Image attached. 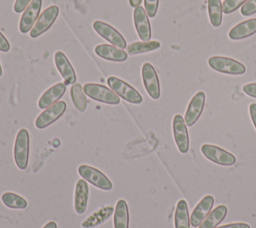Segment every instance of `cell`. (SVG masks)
I'll return each mask as SVG.
<instances>
[{"label":"cell","mask_w":256,"mask_h":228,"mask_svg":"<svg viewBox=\"0 0 256 228\" xmlns=\"http://www.w3.org/2000/svg\"><path fill=\"white\" fill-rule=\"evenodd\" d=\"M216 228H251L249 224L243 223V222H237V223H229L225 224L223 226H219Z\"/></svg>","instance_id":"e575fe53"},{"label":"cell","mask_w":256,"mask_h":228,"mask_svg":"<svg viewBox=\"0 0 256 228\" xmlns=\"http://www.w3.org/2000/svg\"><path fill=\"white\" fill-rule=\"evenodd\" d=\"M78 174L88 183L103 191H110L113 188L111 180L99 169L87 164L78 166Z\"/></svg>","instance_id":"277c9868"},{"label":"cell","mask_w":256,"mask_h":228,"mask_svg":"<svg viewBox=\"0 0 256 228\" xmlns=\"http://www.w3.org/2000/svg\"><path fill=\"white\" fill-rule=\"evenodd\" d=\"M66 92V85L65 83L58 82L51 87H49L39 98L38 100V107L40 109H46L49 106L58 102L64 93Z\"/></svg>","instance_id":"e0dca14e"},{"label":"cell","mask_w":256,"mask_h":228,"mask_svg":"<svg viewBox=\"0 0 256 228\" xmlns=\"http://www.w3.org/2000/svg\"><path fill=\"white\" fill-rule=\"evenodd\" d=\"M243 92L253 98H256V82H251V83H247L242 87Z\"/></svg>","instance_id":"1f68e13d"},{"label":"cell","mask_w":256,"mask_h":228,"mask_svg":"<svg viewBox=\"0 0 256 228\" xmlns=\"http://www.w3.org/2000/svg\"><path fill=\"white\" fill-rule=\"evenodd\" d=\"M214 205V198L212 195H205L193 209L190 216V224L192 227H198L211 212Z\"/></svg>","instance_id":"2e32d148"},{"label":"cell","mask_w":256,"mask_h":228,"mask_svg":"<svg viewBox=\"0 0 256 228\" xmlns=\"http://www.w3.org/2000/svg\"><path fill=\"white\" fill-rule=\"evenodd\" d=\"M42 6V0H32L26 9L23 11L19 21V31L26 34L31 31L36 20L40 15V10Z\"/></svg>","instance_id":"4fadbf2b"},{"label":"cell","mask_w":256,"mask_h":228,"mask_svg":"<svg viewBox=\"0 0 256 228\" xmlns=\"http://www.w3.org/2000/svg\"><path fill=\"white\" fill-rule=\"evenodd\" d=\"M129 209L128 204L124 199H119L116 202L113 213V227L114 228H129Z\"/></svg>","instance_id":"7402d4cb"},{"label":"cell","mask_w":256,"mask_h":228,"mask_svg":"<svg viewBox=\"0 0 256 228\" xmlns=\"http://www.w3.org/2000/svg\"><path fill=\"white\" fill-rule=\"evenodd\" d=\"M59 15V8L56 5H51L47 7L38 17L36 20L33 28L29 32L31 38H38L42 34H44L46 31H48L51 26L56 21L57 17Z\"/></svg>","instance_id":"52a82bcc"},{"label":"cell","mask_w":256,"mask_h":228,"mask_svg":"<svg viewBox=\"0 0 256 228\" xmlns=\"http://www.w3.org/2000/svg\"><path fill=\"white\" fill-rule=\"evenodd\" d=\"M159 6V0H144V9L148 17H155Z\"/></svg>","instance_id":"f546056e"},{"label":"cell","mask_w":256,"mask_h":228,"mask_svg":"<svg viewBox=\"0 0 256 228\" xmlns=\"http://www.w3.org/2000/svg\"><path fill=\"white\" fill-rule=\"evenodd\" d=\"M42 228H57V223L55 221H49L47 222Z\"/></svg>","instance_id":"8d00e7d4"},{"label":"cell","mask_w":256,"mask_h":228,"mask_svg":"<svg viewBox=\"0 0 256 228\" xmlns=\"http://www.w3.org/2000/svg\"><path fill=\"white\" fill-rule=\"evenodd\" d=\"M228 212L227 207L224 204L218 205L211 210L205 220L198 226V228H216L226 217Z\"/></svg>","instance_id":"603a6c76"},{"label":"cell","mask_w":256,"mask_h":228,"mask_svg":"<svg viewBox=\"0 0 256 228\" xmlns=\"http://www.w3.org/2000/svg\"><path fill=\"white\" fill-rule=\"evenodd\" d=\"M29 148H30V136L29 132L22 128L17 132L14 149H13V157L16 166L20 170H25L28 166L29 162Z\"/></svg>","instance_id":"6da1fadb"},{"label":"cell","mask_w":256,"mask_h":228,"mask_svg":"<svg viewBox=\"0 0 256 228\" xmlns=\"http://www.w3.org/2000/svg\"><path fill=\"white\" fill-rule=\"evenodd\" d=\"M243 16H249L256 13V0H247L240 8Z\"/></svg>","instance_id":"4dcf8cb0"},{"label":"cell","mask_w":256,"mask_h":228,"mask_svg":"<svg viewBox=\"0 0 256 228\" xmlns=\"http://www.w3.org/2000/svg\"><path fill=\"white\" fill-rule=\"evenodd\" d=\"M32 0H15V3H14V6H13V9L16 13H21L23 12L26 7L29 5V3L31 2Z\"/></svg>","instance_id":"d6a6232c"},{"label":"cell","mask_w":256,"mask_h":228,"mask_svg":"<svg viewBox=\"0 0 256 228\" xmlns=\"http://www.w3.org/2000/svg\"><path fill=\"white\" fill-rule=\"evenodd\" d=\"M92 27L100 37L107 40L112 45L119 47L121 49L127 47L126 40L124 39L122 34L108 23L101 20H95L92 24Z\"/></svg>","instance_id":"9c48e42d"},{"label":"cell","mask_w":256,"mask_h":228,"mask_svg":"<svg viewBox=\"0 0 256 228\" xmlns=\"http://www.w3.org/2000/svg\"><path fill=\"white\" fill-rule=\"evenodd\" d=\"M249 114L252 120V123L256 129V103H251L249 106Z\"/></svg>","instance_id":"d590c367"},{"label":"cell","mask_w":256,"mask_h":228,"mask_svg":"<svg viewBox=\"0 0 256 228\" xmlns=\"http://www.w3.org/2000/svg\"><path fill=\"white\" fill-rule=\"evenodd\" d=\"M1 201L6 207L11 209H26L28 207V202L24 197L10 191L2 193Z\"/></svg>","instance_id":"83f0119b"},{"label":"cell","mask_w":256,"mask_h":228,"mask_svg":"<svg viewBox=\"0 0 256 228\" xmlns=\"http://www.w3.org/2000/svg\"><path fill=\"white\" fill-rule=\"evenodd\" d=\"M9 50H10V43L8 42L7 38L0 31V51L8 52Z\"/></svg>","instance_id":"836d02e7"},{"label":"cell","mask_w":256,"mask_h":228,"mask_svg":"<svg viewBox=\"0 0 256 228\" xmlns=\"http://www.w3.org/2000/svg\"><path fill=\"white\" fill-rule=\"evenodd\" d=\"M141 2H142V0H129V5H130L131 7L136 8L137 6H140Z\"/></svg>","instance_id":"74e56055"},{"label":"cell","mask_w":256,"mask_h":228,"mask_svg":"<svg viewBox=\"0 0 256 228\" xmlns=\"http://www.w3.org/2000/svg\"><path fill=\"white\" fill-rule=\"evenodd\" d=\"M207 10L209 21L213 27H219L222 24L223 9L221 0H207Z\"/></svg>","instance_id":"484cf974"},{"label":"cell","mask_w":256,"mask_h":228,"mask_svg":"<svg viewBox=\"0 0 256 228\" xmlns=\"http://www.w3.org/2000/svg\"><path fill=\"white\" fill-rule=\"evenodd\" d=\"M67 105L65 101H58L55 104L49 106L48 108L44 109L35 120V126L37 129H44L55 121H57L66 111Z\"/></svg>","instance_id":"30bf717a"},{"label":"cell","mask_w":256,"mask_h":228,"mask_svg":"<svg viewBox=\"0 0 256 228\" xmlns=\"http://www.w3.org/2000/svg\"><path fill=\"white\" fill-rule=\"evenodd\" d=\"M190 217L186 200L180 199L176 204L174 213L175 228H190Z\"/></svg>","instance_id":"cb8c5ba5"},{"label":"cell","mask_w":256,"mask_h":228,"mask_svg":"<svg viewBox=\"0 0 256 228\" xmlns=\"http://www.w3.org/2000/svg\"><path fill=\"white\" fill-rule=\"evenodd\" d=\"M133 21H134L135 30L139 38L142 41H149L152 36V31H151L149 17L143 7L137 6L136 8H134Z\"/></svg>","instance_id":"5bb4252c"},{"label":"cell","mask_w":256,"mask_h":228,"mask_svg":"<svg viewBox=\"0 0 256 228\" xmlns=\"http://www.w3.org/2000/svg\"><path fill=\"white\" fill-rule=\"evenodd\" d=\"M107 84L112 91H114L119 97L131 104H140L143 101L142 95L130 84L124 80L116 77L109 76L107 78Z\"/></svg>","instance_id":"3957f363"},{"label":"cell","mask_w":256,"mask_h":228,"mask_svg":"<svg viewBox=\"0 0 256 228\" xmlns=\"http://www.w3.org/2000/svg\"><path fill=\"white\" fill-rule=\"evenodd\" d=\"M94 52L98 57L112 62H123L128 57L123 49L110 44H98L94 48Z\"/></svg>","instance_id":"ac0fdd59"},{"label":"cell","mask_w":256,"mask_h":228,"mask_svg":"<svg viewBox=\"0 0 256 228\" xmlns=\"http://www.w3.org/2000/svg\"><path fill=\"white\" fill-rule=\"evenodd\" d=\"M256 33V18H251L237 23L229 32L228 37L231 40L246 39Z\"/></svg>","instance_id":"ffe728a7"},{"label":"cell","mask_w":256,"mask_h":228,"mask_svg":"<svg viewBox=\"0 0 256 228\" xmlns=\"http://www.w3.org/2000/svg\"><path fill=\"white\" fill-rule=\"evenodd\" d=\"M200 150L206 159L217 165L232 166L236 163V157L219 146L206 143L201 146Z\"/></svg>","instance_id":"8992f818"},{"label":"cell","mask_w":256,"mask_h":228,"mask_svg":"<svg viewBox=\"0 0 256 228\" xmlns=\"http://www.w3.org/2000/svg\"><path fill=\"white\" fill-rule=\"evenodd\" d=\"M84 93L91 99L108 105H117L120 103L119 96L110 88L99 83H86L83 86Z\"/></svg>","instance_id":"5b68a950"},{"label":"cell","mask_w":256,"mask_h":228,"mask_svg":"<svg viewBox=\"0 0 256 228\" xmlns=\"http://www.w3.org/2000/svg\"><path fill=\"white\" fill-rule=\"evenodd\" d=\"M70 96L74 107L78 111L84 112L87 108V98L84 93L83 86L79 83H74L70 89Z\"/></svg>","instance_id":"4316f807"},{"label":"cell","mask_w":256,"mask_h":228,"mask_svg":"<svg viewBox=\"0 0 256 228\" xmlns=\"http://www.w3.org/2000/svg\"><path fill=\"white\" fill-rule=\"evenodd\" d=\"M114 213L113 206H104L89 215L81 224L82 228H95L103 224Z\"/></svg>","instance_id":"44dd1931"},{"label":"cell","mask_w":256,"mask_h":228,"mask_svg":"<svg viewBox=\"0 0 256 228\" xmlns=\"http://www.w3.org/2000/svg\"><path fill=\"white\" fill-rule=\"evenodd\" d=\"M205 100H206V96L205 93L203 91H198L190 100L186 112H185V116H184V120L187 126L192 127L200 118L203 110H204V106H205Z\"/></svg>","instance_id":"7c38bea8"},{"label":"cell","mask_w":256,"mask_h":228,"mask_svg":"<svg viewBox=\"0 0 256 228\" xmlns=\"http://www.w3.org/2000/svg\"><path fill=\"white\" fill-rule=\"evenodd\" d=\"M2 74H3V70H2V67H1V64H0V77L2 76Z\"/></svg>","instance_id":"f35d334b"},{"label":"cell","mask_w":256,"mask_h":228,"mask_svg":"<svg viewBox=\"0 0 256 228\" xmlns=\"http://www.w3.org/2000/svg\"><path fill=\"white\" fill-rule=\"evenodd\" d=\"M172 130L174 141L180 153L185 154L189 150V134L187 130V125L182 115L176 114L172 121Z\"/></svg>","instance_id":"8fae6325"},{"label":"cell","mask_w":256,"mask_h":228,"mask_svg":"<svg viewBox=\"0 0 256 228\" xmlns=\"http://www.w3.org/2000/svg\"><path fill=\"white\" fill-rule=\"evenodd\" d=\"M54 62L55 66L64 79L65 85H73L76 83V73L74 71V68L72 67L69 59L62 51H56L54 54Z\"/></svg>","instance_id":"9a60e30c"},{"label":"cell","mask_w":256,"mask_h":228,"mask_svg":"<svg viewBox=\"0 0 256 228\" xmlns=\"http://www.w3.org/2000/svg\"><path fill=\"white\" fill-rule=\"evenodd\" d=\"M161 47V43L156 40L149 41H137L127 45L126 50L128 55H138L142 53H147L155 51Z\"/></svg>","instance_id":"d4e9b609"},{"label":"cell","mask_w":256,"mask_h":228,"mask_svg":"<svg viewBox=\"0 0 256 228\" xmlns=\"http://www.w3.org/2000/svg\"><path fill=\"white\" fill-rule=\"evenodd\" d=\"M247 0H224L222 3V9L224 14H230L240 8Z\"/></svg>","instance_id":"f1b7e54d"},{"label":"cell","mask_w":256,"mask_h":228,"mask_svg":"<svg viewBox=\"0 0 256 228\" xmlns=\"http://www.w3.org/2000/svg\"><path fill=\"white\" fill-rule=\"evenodd\" d=\"M208 65L213 70L228 75H242L246 72V67L243 63L226 56H211L208 59Z\"/></svg>","instance_id":"7a4b0ae2"},{"label":"cell","mask_w":256,"mask_h":228,"mask_svg":"<svg viewBox=\"0 0 256 228\" xmlns=\"http://www.w3.org/2000/svg\"><path fill=\"white\" fill-rule=\"evenodd\" d=\"M141 75H142L143 85L148 95L154 100L159 99L161 95L160 82H159L158 74L155 68L153 67V65L149 62H145L141 68Z\"/></svg>","instance_id":"ba28073f"},{"label":"cell","mask_w":256,"mask_h":228,"mask_svg":"<svg viewBox=\"0 0 256 228\" xmlns=\"http://www.w3.org/2000/svg\"><path fill=\"white\" fill-rule=\"evenodd\" d=\"M89 186L83 178L79 179L75 184L74 190V210L77 214H83L88 205Z\"/></svg>","instance_id":"d6986e66"}]
</instances>
